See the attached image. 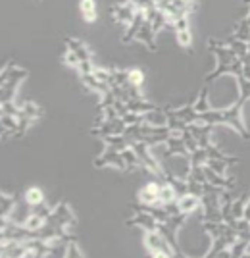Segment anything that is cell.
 Instances as JSON below:
<instances>
[{"label":"cell","mask_w":250,"mask_h":258,"mask_svg":"<svg viewBox=\"0 0 250 258\" xmlns=\"http://www.w3.org/2000/svg\"><path fill=\"white\" fill-rule=\"evenodd\" d=\"M239 81V91L240 97L239 100H235L233 104L225 110H206V112H196V123H212V125H219L225 123L231 125L233 129L239 131V135L242 139L250 141L248 127L242 121V108L246 104V100H250V79L244 76L237 77Z\"/></svg>","instance_id":"cell-1"},{"label":"cell","mask_w":250,"mask_h":258,"mask_svg":"<svg viewBox=\"0 0 250 258\" xmlns=\"http://www.w3.org/2000/svg\"><path fill=\"white\" fill-rule=\"evenodd\" d=\"M202 227L214 241V247L208 250V256H218V254L225 252L227 248H231L239 241L237 229L225 224V222H204Z\"/></svg>","instance_id":"cell-2"},{"label":"cell","mask_w":250,"mask_h":258,"mask_svg":"<svg viewBox=\"0 0 250 258\" xmlns=\"http://www.w3.org/2000/svg\"><path fill=\"white\" fill-rule=\"evenodd\" d=\"M189 218V214L185 212H181V214H175L172 216L168 222H158V231L162 233L165 239H168V243L174 247V250L179 254V256H185L183 252H181V248H179V243H177V229L185 224V220Z\"/></svg>","instance_id":"cell-3"},{"label":"cell","mask_w":250,"mask_h":258,"mask_svg":"<svg viewBox=\"0 0 250 258\" xmlns=\"http://www.w3.org/2000/svg\"><path fill=\"white\" fill-rule=\"evenodd\" d=\"M144 243H146V248L152 256H174V254H177L160 231H146Z\"/></svg>","instance_id":"cell-4"},{"label":"cell","mask_w":250,"mask_h":258,"mask_svg":"<svg viewBox=\"0 0 250 258\" xmlns=\"http://www.w3.org/2000/svg\"><path fill=\"white\" fill-rule=\"evenodd\" d=\"M131 149L137 152V156L141 158V164L144 170H148V172H152L154 175H158V177H165V173H163V170L160 168V164L154 160L152 154L148 152V145L146 143H142V141H133L131 143Z\"/></svg>","instance_id":"cell-5"},{"label":"cell","mask_w":250,"mask_h":258,"mask_svg":"<svg viewBox=\"0 0 250 258\" xmlns=\"http://www.w3.org/2000/svg\"><path fill=\"white\" fill-rule=\"evenodd\" d=\"M108 164L116 166V168H118V170H121V172H131L129 164L125 162L123 154H121L120 151H114V149L106 147L104 154H102V156H98L97 160H95V166H97V168H102V166H108Z\"/></svg>","instance_id":"cell-6"},{"label":"cell","mask_w":250,"mask_h":258,"mask_svg":"<svg viewBox=\"0 0 250 258\" xmlns=\"http://www.w3.org/2000/svg\"><path fill=\"white\" fill-rule=\"evenodd\" d=\"M137 6L133 2H127V4H120V6H114L112 8V18L118 23H123V25H129L135 16H137Z\"/></svg>","instance_id":"cell-7"},{"label":"cell","mask_w":250,"mask_h":258,"mask_svg":"<svg viewBox=\"0 0 250 258\" xmlns=\"http://www.w3.org/2000/svg\"><path fill=\"white\" fill-rule=\"evenodd\" d=\"M160 187H162V181H150L146 183L139 193V199H141L142 205H160Z\"/></svg>","instance_id":"cell-8"},{"label":"cell","mask_w":250,"mask_h":258,"mask_svg":"<svg viewBox=\"0 0 250 258\" xmlns=\"http://www.w3.org/2000/svg\"><path fill=\"white\" fill-rule=\"evenodd\" d=\"M170 149L163 152V156H172V154H183L185 158L191 160V151H189V147H187L185 139H183V135H172L168 143H165Z\"/></svg>","instance_id":"cell-9"},{"label":"cell","mask_w":250,"mask_h":258,"mask_svg":"<svg viewBox=\"0 0 250 258\" xmlns=\"http://www.w3.org/2000/svg\"><path fill=\"white\" fill-rule=\"evenodd\" d=\"M127 226H141L144 231H158V220L148 212H137L135 218L125 222Z\"/></svg>","instance_id":"cell-10"},{"label":"cell","mask_w":250,"mask_h":258,"mask_svg":"<svg viewBox=\"0 0 250 258\" xmlns=\"http://www.w3.org/2000/svg\"><path fill=\"white\" fill-rule=\"evenodd\" d=\"M137 41H141L142 44H146L148 50H156V31L152 29V22L144 20V23L141 25L139 33L135 35Z\"/></svg>","instance_id":"cell-11"},{"label":"cell","mask_w":250,"mask_h":258,"mask_svg":"<svg viewBox=\"0 0 250 258\" xmlns=\"http://www.w3.org/2000/svg\"><path fill=\"white\" fill-rule=\"evenodd\" d=\"M204 173H206V179L212 185H218V187H221V189H233L237 183L233 181V179H229V177H223V173H218L214 172L208 164H204Z\"/></svg>","instance_id":"cell-12"},{"label":"cell","mask_w":250,"mask_h":258,"mask_svg":"<svg viewBox=\"0 0 250 258\" xmlns=\"http://www.w3.org/2000/svg\"><path fill=\"white\" fill-rule=\"evenodd\" d=\"M52 216H54L56 220L60 222V224H64L65 227L69 226H75V216H73V212H71V208L65 205V203H60V205L54 208V212H52Z\"/></svg>","instance_id":"cell-13"},{"label":"cell","mask_w":250,"mask_h":258,"mask_svg":"<svg viewBox=\"0 0 250 258\" xmlns=\"http://www.w3.org/2000/svg\"><path fill=\"white\" fill-rule=\"evenodd\" d=\"M177 205H179V210H181V212L193 214L198 206H202V199H200V197H195V195H191V193H187L177 199Z\"/></svg>","instance_id":"cell-14"},{"label":"cell","mask_w":250,"mask_h":258,"mask_svg":"<svg viewBox=\"0 0 250 258\" xmlns=\"http://www.w3.org/2000/svg\"><path fill=\"white\" fill-rule=\"evenodd\" d=\"M100 139L104 141V145L114 149V151H120L123 152L125 149H129V141L125 139V135H116V133H108V135H102Z\"/></svg>","instance_id":"cell-15"},{"label":"cell","mask_w":250,"mask_h":258,"mask_svg":"<svg viewBox=\"0 0 250 258\" xmlns=\"http://www.w3.org/2000/svg\"><path fill=\"white\" fill-rule=\"evenodd\" d=\"M144 20H146V14H144V10H137L135 20L127 25V33L123 35V43H129V41H133V39H135V35L139 33V29H141V25L144 23Z\"/></svg>","instance_id":"cell-16"},{"label":"cell","mask_w":250,"mask_h":258,"mask_svg":"<svg viewBox=\"0 0 250 258\" xmlns=\"http://www.w3.org/2000/svg\"><path fill=\"white\" fill-rule=\"evenodd\" d=\"M79 10H81V16H83L85 22L93 23L97 20V2L95 0H81Z\"/></svg>","instance_id":"cell-17"},{"label":"cell","mask_w":250,"mask_h":258,"mask_svg":"<svg viewBox=\"0 0 250 258\" xmlns=\"http://www.w3.org/2000/svg\"><path fill=\"white\" fill-rule=\"evenodd\" d=\"M65 44H67V50H73L79 56L81 62L91 60V52H89V48L81 41H77V39H65Z\"/></svg>","instance_id":"cell-18"},{"label":"cell","mask_w":250,"mask_h":258,"mask_svg":"<svg viewBox=\"0 0 250 258\" xmlns=\"http://www.w3.org/2000/svg\"><path fill=\"white\" fill-rule=\"evenodd\" d=\"M23 199H25L27 205H31V206L43 205L44 203V195L39 187H29V189L25 191V195H23Z\"/></svg>","instance_id":"cell-19"},{"label":"cell","mask_w":250,"mask_h":258,"mask_svg":"<svg viewBox=\"0 0 250 258\" xmlns=\"http://www.w3.org/2000/svg\"><path fill=\"white\" fill-rule=\"evenodd\" d=\"M14 77H18V79H25L27 77V72L22 70V68H16L14 64H10L4 72H2V76H0V81L4 83V81H8V79H14Z\"/></svg>","instance_id":"cell-20"},{"label":"cell","mask_w":250,"mask_h":258,"mask_svg":"<svg viewBox=\"0 0 250 258\" xmlns=\"http://www.w3.org/2000/svg\"><path fill=\"white\" fill-rule=\"evenodd\" d=\"M2 131H10V133H18V129H20V119L16 118V116H10V114H2Z\"/></svg>","instance_id":"cell-21"},{"label":"cell","mask_w":250,"mask_h":258,"mask_svg":"<svg viewBox=\"0 0 250 258\" xmlns=\"http://www.w3.org/2000/svg\"><path fill=\"white\" fill-rule=\"evenodd\" d=\"M16 201H18V197H8V195H2L0 197V205H2V218H8L12 214V210L16 208Z\"/></svg>","instance_id":"cell-22"},{"label":"cell","mask_w":250,"mask_h":258,"mask_svg":"<svg viewBox=\"0 0 250 258\" xmlns=\"http://www.w3.org/2000/svg\"><path fill=\"white\" fill-rule=\"evenodd\" d=\"M44 222H46V218H43V216L39 214H29V218L23 222V226L27 227V229H31V231H37V229H41V227L44 226Z\"/></svg>","instance_id":"cell-23"},{"label":"cell","mask_w":250,"mask_h":258,"mask_svg":"<svg viewBox=\"0 0 250 258\" xmlns=\"http://www.w3.org/2000/svg\"><path fill=\"white\" fill-rule=\"evenodd\" d=\"M233 35H235L237 39H240V41H248V37H250V23H248V20H246V18H242V20H240Z\"/></svg>","instance_id":"cell-24"},{"label":"cell","mask_w":250,"mask_h":258,"mask_svg":"<svg viewBox=\"0 0 250 258\" xmlns=\"http://www.w3.org/2000/svg\"><path fill=\"white\" fill-rule=\"evenodd\" d=\"M121 154H123L125 162L129 164V170H131V172H133V170H137V166H142V164H141V158L137 156V152L133 151L131 147H129V149H125V151L121 152Z\"/></svg>","instance_id":"cell-25"},{"label":"cell","mask_w":250,"mask_h":258,"mask_svg":"<svg viewBox=\"0 0 250 258\" xmlns=\"http://www.w3.org/2000/svg\"><path fill=\"white\" fill-rule=\"evenodd\" d=\"M248 243L250 241H246V239H239L233 247L229 248L231 250V256H244L246 254V248H248Z\"/></svg>","instance_id":"cell-26"},{"label":"cell","mask_w":250,"mask_h":258,"mask_svg":"<svg viewBox=\"0 0 250 258\" xmlns=\"http://www.w3.org/2000/svg\"><path fill=\"white\" fill-rule=\"evenodd\" d=\"M195 110L196 112H206V110H210L208 108V87H202V91L198 95V100H196L195 104Z\"/></svg>","instance_id":"cell-27"},{"label":"cell","mask_w":250,"mask_h":258,"mask_svg":"<svg viewBox=\"0 0 250 258\" xmlns=\"http://www.w3.org/2000/svg\"><path fill=\"white\" fill-rule=\"evenodd\" d=\"M175 39H177V43L181 44L183 48H191V43H193V37H191V33H189V29H183V31H175Z\"/></svg>","instance_id":"cell-28"},{"label":"cell","mask_w":250,"mask_h":258,"mask_svg":"<svg viewBox=\"0 0 250 258\" xmlns=\"http://www.w3.org/2000/svg\"><path fill=\"white\" fill-rule=\"evenodd\" d=\"M23 112H25V114H27V116H29V118H39V116H41V114H43V110H41V108L37 106V104H35V102H25V104H23Z\"/></svg>","instance_id":"cell-29"},{"label":"cell","mask_w":250,"mask_h":258,"mask_svg":"<svg viewBox=\"0 0 250 258\" xmlns=\"http://www.w3.org/2000/svg\"><path fill=\"white\" fill-rule=\"evenodd\" d=\"M206 164L210 166V168H212V170H214V172H218V173L225 172V166H227V162L219 160V158H208Z\"/></svg>","instance_id":"cell-30"},{"label":"cell","mask_w":250,"mask_h":258,"mask_svg":"<svg viewBox=\"0 0 250 258\" xmlns=\"http://www.w3.org/2000/svg\"><path fill=\"white\" fill-rule=\"evenodd\" d=\"M129 81L133 85L141 87L144 83V74H142V70H129Z\"/></svg>","instance_id":"cell-31"},{"label":"cell","mask_w":250,"mask_h":258,"mask_svg":"<svg viewBox=\"0 0 250 258\" xmlns=\"http://www.w3.org/2000/svg\"><path fill=\"white\" fill-rule=\"evenodd\" d=\"M31 212L33 214H39V216H43V218H48V216L52 214L54 210L50 208V206H46L43 203V205H37V206H31Z\"/></svg>","instance_id":"cell-32"},{"label":"cell","mask_w":250,"mask_h":258,"mask_svg":"<svg viewBox=\"0 0 250 258\" xmlns=\"http://www.w3.org/2000/svg\"><path fill=\"white\" fill-rule=\"evenodd\" d=\"M79 62H81V60H79V56H77L75 52H73V50H67V52L64 54V64H67V66H79Z\"/></svg>","instance_id":"cell-33"},{"label":"cell","mask_w":250,"mask_h":258,"mask_svg":"<svg viewBox=\"0 0 250 258\" xmlns=\"http://www.w3.org/2000/svg\"><path fill=\"white\" fill-rule=\"evenodd\" d=\"M93 74H95V77H98L100 81H104V83H112V72H110V70H97V68H95V72H93Z\"/></svg>","instance_id":"cell-34"},{"label":"cell","mask_w":250,"mask_h":258,"mask_svg":"<svg viewBox=\"0 0 250 258\" xmlns=\"http://www.w3.org/2000/svg\"><path fill=\"white\" fill-rule=\"evenodd\" d=\"M79 72L81 76H87V74H93L95 72V66H93V60H85V62H79Z\"/></svg>","instance_id":"cell-35"},{"label":"cell","mask_w":250,"mask_h":258,"mask_svg":"<svg viewBox=\"0 0 250 258\" xmlns=\"http://www.w3.org/2000/svg\"><path fill=\"white\" fill-rule=\"evenodd\" d=\"M129 2H133L139 10H144V12L148 10L150 6H156V0H129Z\"/></svg>","instance_id":"cell-36"},{"label":"cell","mask_w":250,"mask_h":258,"mask_svg":"<svg viewBox=\"0 0 250 258\" xmlns=\"http://www.w3.org/2000/svg\"><path fill=\"white\" fill-rule=\"evenodd\" d=\"M183 29H189V22H187V16L185 18H179L174 25V33L175 31H183Z\"/></svg>","instance_id":"cell-37"},{"label":"cell","mask_w":250,"mask_h":258,"mask_svg":"<svg viewBox=\"0 0 250 258\" xmlns=\"http://www.w3.org/2000/svg\"><path fill=\"white\" fill-rule=\"evenodd\" d=\"M67 254H69V256H83V254H81V250L77 248V241H71V243H69Z\"/></svg>","instance_id":"cell-38"},{"label":"cell","mask_w":250,"mask_h":258,"mask_svg":"<svg viewBox=\"0 0 250 258\" xmlns=\"http://www.w3.org/2000/svg\"><path fill=\"white\" fill-rule=\"evenodd\" d=\"M242 76L250 79V64H244V70H242Z\"/></svg>","instance_id":"cell-39"},{"label":"cell","mask_w":250,"mask_h":258,"mask_svg":"<svg viewBox=\"0 0 250 258\" xmlns=\"http://www.w3.org/2000/svg\"><path fill=\"white\" fill-rule=\"evenodd\" d=\"M248 52H250V43H248Z\"/></svg>","instance_id":"cell-40"},{"label":"cell","mask_w":250,"mask_h":258,"mask_svg":"<svg viewBox=\"0 0 250 258\" xmlns=\"http://www.w3.org/2000/svg\"><path fill=\"white\" fill-rule=\"evenodd\" d=\"M248 43H250V37H248Z\"/></svg>","instance_id":"cell-41"}]
</instances>
